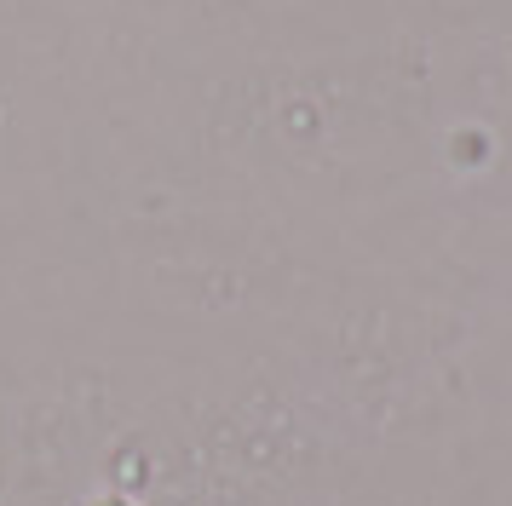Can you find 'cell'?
<instances>
[{
    "mask_svg": "<svg viewBox=\"0 0 512 506\" xmlns=\"http://www.w3.org/2000/svg\"><path fill=\"white\" fill-rule=\"evenodd\" d=\"M110 506H121V501H110Z\"/></svg>",
    "mask_w": 512,
    "mask_h": 506,
    "instance_id": "1",
    "label": "cell"
}]
</instances>
